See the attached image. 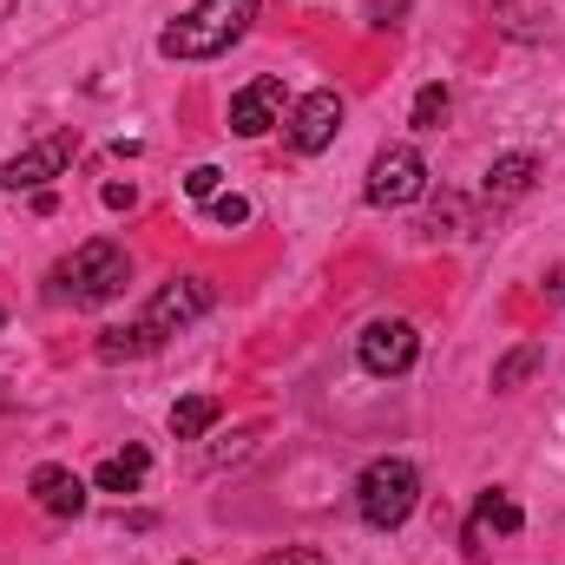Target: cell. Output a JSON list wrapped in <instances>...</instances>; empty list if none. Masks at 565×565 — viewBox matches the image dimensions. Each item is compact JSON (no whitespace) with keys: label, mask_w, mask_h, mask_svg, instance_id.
<instances>
[{"label":"cell","mask_w":565,"mask_h":565,"mask_svg":"<svg viewBox=\"0 0 565 565\" xmlns=\"http://www.w3.org/2000/svg\"><path fill=\"white\" fill-rule=\"evenodd\" d=\"M0 322H7V316H0Z\"/></svg>","instance_id":"cb8c5ba5"},{"label":"cell","mask_w":565,"mask_h":565,"mask_svg":"<svg viewBox=\"0 0 565 565\" xmlns=\"http://www.w3.org/2000/svg\"><path fill=\"white\" fill-rule=\"evenodd\" d=\"M211 224H224V231H231V224H250V204H244L237 191H217V198H211Z\"/></svg>","instance_id":"d6986e66"},{"label":"cell","mask_w":565,"mask_h":565,"mask_svg":"<svg viewBox=\"0 0 565 565\" xmlns=\"http://www.w3.org/2000/svg\"><path fill=\"white\" fill-rule=\"evenodd\" d=\"M546 289H553V302H565V270H553V277H546Z\"/></svg>","instance_id":"44dd1931"},{"label":"cell","mask_w":565,"mask_h":565,"mask_svg":"<svg viewBox=\"0 0 565 565\" xmlns=\"http://www.w3.org/2000/svg\"><path fill=\"white\" fill-rule=\"evenodd\" d=\"M79 158V132H46L40 145H26L20 158H7V171H0V184L20 198V191H46L66 164Z\"/></svg>","instance_id":"52a82bcc"},{"label":"cell","mask_w":565,"mask_h":565,"mask_svg":"<svg viewBox=\"0 0 565 565\" xmlns=\"http://www.w3.org/2000/svg\"><path fill=\"white\" fill-rule=\"evenodd\" d=\"M415 507H422V473H415V460H369V467H362V480H355V513H362V526L395 533Z\"/></svg>","instance_id":"3957f363"},{"label":"cell","mask_w":565,"mask_h":565,"mask_svg":"<svg viewBox=\"0 0 565 565\" xmlns=\"http://www.w3.org/2000/svg\"><path fill=\"white\" fill-rule=\"evenodd\" d=\"M264 565H329L322 553H309V546H282V553H270Z\"/></svg>","instance_id":"ffe728a7"},{"label":"cell","mask_w":565,"mask_h":565,"mask_svg":"<svg viewBox=\"0 0 565 565\" xmlns=\"http://www.w3.org/2000/svg\"><path fill=\"white\" fill-rule=\"evenodd\" d=\"M33 500H40V513H53V520H79L86 513V480L73 473V467H60V460H46V467H33Z\"/></svg>","instance_id":"30bf717a"},{"label":"cell","mask_w":565,"mask_h":565,"mask_svg":"<svg viewBox=\"0 0 565 565\" xmlns=\"http://www.w3.org/2000/svg\"><path fill=\"white\" fill-rule=\"evenodd\" d=\"M151 349H158V342L145 335L139 322H132V329H106V335H99V362H139V355H151Z\"/></svg>","instance_id":"2e32d148"},{"label":"cell","mask_w":565,"mask_h":565,"mask_svg":"<svg viewBox=\"0 0 565 565\" xmlns=\"http://www.w3.org/2000/svg\"><path fill=\"white\" fill-rule=\"evenodd\" d=\"M533 369H546V349H540V342H526V349H513V355H507V362L493 369V388H500V395H513V388H520V382H526Z\"/></svg>","instance_id":"e0dca14e"},{"label":"cell","mask_w":565,"mask_h":565,"mask_svg":"<svg viewBox=\"0 0 565 565\" xmlns=\"http://www.w3.org/2000/svg\"><path fill=\"white\" fill-rule=\"evenodd\" d=\"M145 473H151V454H145V447H119V454H106V460H99L93 487H99V493H139Z\"/></svg>","instance_id":"7c38bea8"},{"label":"cell","mask_w":565,"mask_h":565,"mask_svg":"<svg viewBox=\"0 0 565 565\" xmlns=\"http://www.w3.org/2000/svg\"><path fill=\"white\" fill-rule=\"evenodd\" d=\"M355 355H362L369 375H408L415 355H422V335H415L408 316H375V322L355 335Z\"/></svg>","instance_id":"8992f818"},{"label":"cell","mask_w":565,"mask_h":565,"mask_svg":"<svg viewBox=\"0 0 565 565\" xmlns=\"http://www.w3.org/2000/svg\"><path fill=\"white\" fill-rule=\"evenodd\" d=\"M447 113H454V93L434 79V86H422V93H415V113H408V126H415V132H440V126H447Z\"/></svg>","instance_id":"9a60e30c"},{"label":"cell","mask_w":565,"mask_h":565,"mask_svg":"<svg viewBox=\"0 0 565 565\" xmlns=\"http://www.w3.org/2000/svg\"><path fill=\"white\" fill-rule=\"evenodd\" d=\"M7 13H13V0H0V20H7Z\"/></svg>","instance_id":"603a6c76"},{"label":"cell","mask_w":565,"mask_h":565,"mask_svg":"<svg viewBox=\"0 0 565 565\" xmlns=\"http://www.w3.org/2000/svg\"><path fill=\"white\" fill-rule=\"evenodd\" d=\"M342 113H349V106H342V93H329V86H322V93H302V99L289 106L282 139L296 145L302 158H316V151H329V145H335V132H342Z\"/></svg>","instance_id":"ba28073f"},{"label":"cell","mask_w":565,"mask_h":565,"mask_svg":"<svg viewBox=\"0 0 565 565\" xmlns=\"http://www.w3.org/2000/svg\"><path fill=\"white\" fill-rule=\"evenodd\" d=\"M217 415H224L217 395H184V402L171 408V434H178V440H204V434L217 427Z\"/></svg>","instance_id":"5bb4252c"},{"label":"cell","mask_w":565,"mask_h":565,"mask_svg":"<svg viewBox=\"0 0 565 565\" xmlns=\"http://www.w3.org/2000/svg\"><path fill=\"white\" fill-rule=\"evenodd\" d=\"M270 126H282V79H250L237 99H231V132L237 139H264Z\"/></svg>","instance_id":"9c48e42d"},{"label":"cell","mask_w":565,"mask_h":565,"mask_svg":"<svg viewBox=\"0 0 565 565\" xmlns=\"http://www.w3.org/2000/svg\"><path fill=\"white\" fill-rule=\"evenodd\" d=\"M0 415H13V395H7V388H0Z\"/></svg>","instance_id":"7402d4cb"},{"label":"cell","mask_w":565,"mask_h":565,"mask_svg":"<svg viewBox=\"0 0 565 565\" xmlns=\"http://www.w3.org/2000/svg\"><path fill=\"white\" fill-rule=\"evenodd\" d=\"M126 282H132V257H126V244H113V237H93V244H79V250H73V257L53 270V302L99 309V302H113Z\"/></svg>","instance_id":"7a4b0ae2"},{"label":"cell","mask_w":565,"mask_h":565,"mask_svg":"<svg viewBox=\"0 0 565 565\" xmlns=\"http://www.w3.org/2000/svg\"><path fill=\"white\" fill-rule=\"evenodd\" d=\"M211 302H217L211 277H171V282H158V296L145 302L139 329L164 349V335H178V329H191L198 316H211Z\"/></svg>","instance_id":"277c9868"},{"label":"cell","mask_w":565,"mask_h":565,"mask_svg":"<svg viewBox=\"0 0 565 565\" xmlns=\"http://www.w3.org/2000/svg\"><path fill=\"white\" fill-rule=\"evenodd\" d=\"M533 178H540V158L533 151H507V158L487 164V198H526Z\"/></svg>","instance_id":"4fadbf2b"},{"label":"cell","mask_w":565,"mask_h":565,"mask_svg":"<svg viewBox=\"0 0 565 565\" xmlns=\"http://www.w3.org/2000/svg\"><path fill=\"white\" fill-rule=\"evenodd\" d=\"M250 20H257V0H198L191 13H178L158 33V53L164 60H217L250 33Z\"/></svg>","instance_id":"6da1fadb"},{"label":"cell","mask_w":565,"mask_h":565,"mask_svg":"<svg viewBox=\"0 0 565 565\" xmlns=\"http://www.w3.org/2000/svg\"><path fill=\"white\" fill-rule=\"evenodd\" d=\"M217 191H224V171H217V164H191V171H184V198H198V204H211Z\"/></svg>","instance_id":"ac0fdd59"},{"label":"cell","mask_w":565,"mask_h":565,"mask_svg":"<svg viewBox=\"0 0 565 565\" xmlns=\"http://www.w3.org/2000/svg\"><path fill=\"white\" fill-rule=\"evenodd\" d=\"M526 526V513H520V500L513 493H480V507H473V520H467V559H487V533H520Z\"/></svg>","instance_id":"8fae6325"},{"label":"cell","mask_w":565,"mask_h":565,"mask_svg":"<svg viewBox=\"0 0 565 565\" xmlns=\"http://www.w3.org/2000/svg\"><path fill=\"white\" fill-rule=\"evenodd\" d=\"M427 191V158L415 145H382L375 151V164H369V184H362V198L375 204V211H402V204H415Z\"/></svg>","instance_id":"5b68a950"}]
</instances>
